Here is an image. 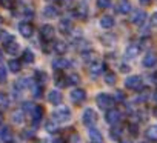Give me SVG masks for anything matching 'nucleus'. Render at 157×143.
I'll list each match as a JSON object with an SVG mask.
<instances>
[{
	"instance_id": "423d86ee",
	"label": "nucleus",
	"mask_w": 157,
	"mask_h": 143,
	"mask_svg": "<svg viewBox=\"0 0 157 143\" xmlns=\"http://www.w3.org/2000/svg\"><path fill=\"white\" fill-rule=\"evenodd\" d=\"M103 71H105V63H103L102 60H94L93 63L88 65V73H90V76L94 77V79L99 77V76H102Z\"/></svg>"
},
{
	"instance_id": "de8ad7c7",
	"label": "nucleus",
	"mask_w": 157,
	"mask_h": 143,
	"mask_svg": "<svg viewBox=\"0 0 157 143\" xmlns=\"http://www.w3.org/2000/svg\"><path fill=\"white\" fill-rule=\"evenodd\" d=\"M11 5H13V0H0V6L11 8Z\"/></svg>"
},
{
	"instance_id": "9b49d317",
	"label": "nucleus",
	"mask_w": 157,
	"mask_h": 143,
	"mask_svg": "<svg viewBox=\"0 0 157 143\" xmlns=\"http://www.w3.org/2000/svg\"><path fill=\"white\" fill-rule=\"evenodd\" d=\"M145 20H146V13H145L143 9H136V11H132V14H131V23H132V25L142 26V25L145 23Z\"/></svg>"
},
{
	"instance_id": "20e7f679",
	"label": "nucleus",
	"mask_w": 157,
	"mask_h": 143,
	"mask_svg": "<svg viewBox=\"0 0 157 143\" xmlns=\"http://www.w3.org/2000/svg\"><path fill=\"white\" fill-rule=\"evenodd\" d=\"M82 123L86 126V128H93L96 123H97V114L93 108H86L82 114Z\"/></svg>"
},
{
	"instance_id": "412c9836",
	"label": "nucleus",
	"mask_w": 157,
	"mask_h": 143,
	"mask_svg": "<svg viewBox=\"0 0 157 143\" xmlns=\"http://www.w3.org/2000/svg\"><path fill=\"white\" fill-rule=\"evenodd\" d=\"M99 25H100L103 29H111V28H114L116 20H114V17H111V16H102L100 20H99Z\"/></svg>"
},
{
	"instance_id": "5fc2aeb1",
	"label": "nucleus",
	"mask_w": 157,
	"mask_h": 143,
	"mask_svg": "<svg viewBox=\"0 0 157 143\" xmlns=\"http://www.w3.org/2000/svg\"><path fill=\"white\" fill-rule=\"evenodd\" d=\"M52 143H65V141H63V140H62V138H56V140H54V141H52Z\"/></svg>"
},
{
	"instance_id": "4d7b16f0",
	"label": "nucleus",
	"mask_w": 157,
	"mask_h": 143,
	"mask_svg": "<svg viewBox=\"0 0 157 143\" xmlns=\"http://www.w3.org/2000/svg\"><path fill=\"white\" fill-rule=\"evenodd\" d=\"M154 80L157 82V71H155V74H154Z\"/></svg>"
},
{
	"instance_id": "37998d69",
	"label": "nucleus",
	"mask_w": 157,
	"mask_h": 143,
	"mask_svg": "<svg viewBox=\"0 0 157 143\" xmlns=\"http://www.w3.org/2000/svg\"><path fill=\"white\" fill-rule=\"evenodd\" d=\"M97 6L100 9H106L111 6V0H97Z\"/></svg>"
},
{
	"instance_id": "c756f323",
	"label": "nucleus",
	"mask_w": 157,
	"mask_h": 143,
	"mask_svg": "<svg viewBox=\"0 0 157 143\" xmlns=\"http://www.w3.org/2000/svg\"><path fill=\"white\" fill-rule=\"evenodd\" d=\"M34 80H36V83H39V85H43V83L48 80V76H46V73H45V71H42V69H37L36 73H34Z\"/></svg>"
},
{
	"instance_id": "f8f14e48",
	"label": "nucleus",
	"mask_w": 157,
	"mask_h": 143,
	"mask_svg": "<svg viewBox=\"0 0 157 143\" xmlns=\"http://www.w3.org/2000/svg\"><path fill=\"white\" fill-rule=\"evenodd\" d=\"M17 28H19L20 36L25 37V39H29V37H33V34H34V26H33L29 22H20Z\"/></svg>"
},
{
	"instance_id": "c03bdc74",
	"label": "nucleus",
	"mask_w": 157,
	"mask_h": 143,
	"mask_svg": "<svg viewBox=\"0 0 157 143\" xmlns=\"http://www.w3.org/2000/svg\"><path fill=\"white\" fill-rule=\"evenodd\" d=\"M113 99H114V102H116V100H117V102H123V100H125V94H123L122 91H116V94H114Z\"/></svg>"
},
{
	"instance_id": "c9c22d12",
	"label": "nucleus",
	"mask_w": 157,
	"mask_h": 143,
	"mask_svg": "<svg viewBox=\"0 0 157 143\" xmlns=\"http://www.w3.org/2000/svg\"><path fill=\"white\" fill-rule=\"evenodd\" d=\"M54 80H56L57 86H68L66 76H65V74H62V73H57V74H56V77H54Z\"/></svg>"
},
{
	"instance_id": "e433bc0d",
	"label": "nucleus",
	"mask_w": 157,
	"mask_h": 143,
	"mask_svg": "<svg viewBox=\"0 0 157 143\" xmlns=\"http://www.w3.org/2000/svg\"><path fill=\"white\" fill-rule=\"evenodd\" d=\"M42 91H43L42 85H39V83H36V82L31 85V92H33V97H36V99L42 97Z\"/></svg>"
},
{
	"instance_id": "79ce46f5",
	"label": "nucleus",
	"mask_w": 157,
	"mask_h": 143,
	"mask_svg": "<svg viewBox=\"0 0 157 143\" xmlns=\"http://www.w3.org/2000/svg\"><path fill=\"white\" fill-rule=\"evenodd\" d=\"M102 42H105V45H113V43L116 42V37L111 36V34H105V36L102 37Z\"/></svg>"
},
{
	"instance_id": "72a5a7b5",
	"label": "nucleus",
	"mask_w": 157,
	"mask_h": 143,
	"mask_svg": "<svg viewBox=\"0 0 157 143\" xmlns=\"http://www.w3.org/2000/svg\"><path fill=\"white\" fill-rule=\"evenodd\" d=\"M13 39H14V36L10 34L8 31H5V29H3V31H0V45H3V46H5V45H6L8 42H11Z\"/></svg>"
},
{
	"instance_id": "f3484780",
	"label": "nucleus",
	"mask_w": 157,
	"mask_h": 143,
	"mask_svg": "<svg viewBox=\"0 0 157 143\" xmlns=\"http://www.w3.org/2000/svg\"><path fill=\"white\" fill-rule=\"evenodd\" d=\"M88 137L91 140V143H103V135L97 128H88Z\"/></svg>"
},
{
	"instance_id": "7ed1b4c3",
	"label": "nucleus",
	"mask_w": 157,
	"mask_h": 143,
	"mask_svg": "<svg viewBox=\"0 0 157 143\" xmlns=\"http://www.w3.org/2000/svg\"><path fill=\"white\" fill-rule=\"evenodd\" d=\"M31 79H28V77H22V79H19L17 82H14V85H13V92L16 94L14 97L16 99H19L20 97V94L25 91V89H28V88H31Z\"/></svg>"
},
{
	"instance_id": "864d4df0",
	"label": "nucleus",
	"mask_w": 157,
	"mask_h": 143,
	"mask_svg": "<svg viewBox=\"0 0 157 143\" xmlns=\"http://www.w3.org/2000/svg\"><path fill=\"white\" fill-rule=\"evenodd\" d=\"M139 2H140V3H143V5H148V3L151 2V0H139Z\"/></svg>"
},
{
	"instance_id": "f257e3e1",
	"label": "nucleus",
	"mask_w": 157,
	"mask_h": 143,
	"mask_svg": "<svg viewBox=\"0 0 157 143\" xmlns=\"http://www.w3.org/2000/svg\"><path fill=\"white\" fill-rule=\"evenodd\" d=\"M51 119H54L59 125H60V123H68V122L72 119V112H71V109H69L68 106H57V108L54 109Z\"/></svg>"
},
{
	"instance_id": "ea45409f",
	"label": "nucleus",
	"mask_w": 157,
	"mask_h": 143,
	"mask_svg": "<svg viewBox=\"0 0 157 143\" xmlns=\"http://www.w3.org/2000/svg\"><path fill=\"white\" fill-rule=\"evenodd\" d=\"M57 2H59V5H60L62 8H65V9H69V8L74 6V0H57Z\"/></svg>"
},
{
	"instance_id": "6e6d98bb",
	"label": "nucleus",
	"mask_w": 157,
	"mask_h": 143,
	"mask_svg": "<svg viewBox=\"0 0 157 143\" xmlns=\"http://www.w3.org/2000/svg\"><path fill=\"white\" fill-rule=\"evenodd\" d=\"M2 60H3V52L0 51V63H2Z\"/></svg>"
},
{
	"instance_id": "603ef678",
	"label": "nucleus",
	"mask_w": 157,
	"mask_h": 143,
	"mask_svg": "<svg viewBox=\"0 0 157 143\" xmlns=\"http://www.w3.org/2000/svg\"><path fill=\"white\" fill-rule=\"evenodd\" d=\"M129 66L128 65H120V71H122V73H129Z\"/></svg>"
},
{
	"instance_id": "58836bf2",
	"label": "nucleus",
	"mask_w": 157,
	"mask_h": 143,
	"mask_svg": "<svg viewBox=\"0 0 157 143\" xmlns=\"http://www.w3.org/2000/svg\"><path fill=\"white\" fill-rule=\"evenodd\" d=\"M6 79H8V68L3 66V65H0V83L6 82Z\"/></svg>"
},
{
	"instance_id": "2f4dec72",
	"label": "nucleus",
	"mask_w": 157,
	"mask_h": 143,
	"mask_svg": "<svg viewBox=\"0 0 157 143\" xmlns=\"http://www.w3.org/2000/svg\"><path fill=\"white\" fill-rule=\"evenodd\" d=\"M10 105H11L10 96H8L6 92H3V91H0V108L6 109V108H10Z\"/></svg>"
},
{
	"instance_id": "dca6fc26",
	"label": "nucleus",
	"mask_w": 157,
	"mask_h": 143,
	"mask_svg": "<svg viewBox=\"0 0 157 143\" xmlns=\"http://www.w3.org/2000/svg\"><path fill=\"white\" fill-rule=\"evenodd\" d=\"M42 117H43V108H42L40 105H34L33 109H31V119H33V123L37 126V125L40 123Z\"/></svg>"
},
{
	"instance_id": "4c0bfd02",
	"label": "nucleus",
	"mask_w": 157,
	"mask_h": 143,
	"mask_svg": "<svg viewBox=\"0 0 157 143\" xmlns=\"http://www.w3.org/2000/svg\"><path fill=\"white\" fill-rule=\"evenodd\" d=\"M66 80H68V85H78L80 83V76L75 73H71L69 76H66Z\"/></svg>"
},
{
	"instance_id": "2eb2a0df",
	"label": "nucleus",
	"mask_w": 157,
	"mask_h": 143,
	"mask_svg": "<svg viewBox=\"0 0 157 143\" xmlns=\"http://www.w3.org/2000/svg\"><path fill=\"white\" fill-rule=\"evenodd\" d=\"M62 99H63V96H62V92L59 89H51L48 92V102L51 105H54V106H59L60 102H62Z\"/></svg>"
},
{
	"instance_id": "ddd939ff",
	"label": "nucleus",
	"mask_w": 157,
	"mask_h": 143,
	"mask_svg": "<svg viewBox=\"0 0 157 143\" xmlns=\"http://www.w3.org/2000/svg\"><path fill=\"white\" fill-rule=\"evenodd\" d=\"M140 45L139 43H129L128 46H126V49H125V58L126 60H134L137 55H139V52H140Z\"/></svg>"
},
{
	"instance_id": "a878e982",
	"label": "nucleus",
	"mask_w": 157,
	"mask_h": 143,
	"mask_svg": "<svg viewBox=\"0 0 157 143\" xmlns=\"http://www.w3.org/2000/svg\"><path fill=\"white\" fill-rule=\"evenodd\" d=\"M13 137L11 134V129L6 126V125H0V140H3V141H10Z\"/></svg>"
},
{
	"instance_id": "6e6552de",
	"label": "nucleus",
	"mask_w": 157,
	"mask_h": 143,
	"mask_svg": "<svg viewBox=\"0 0 157 143\" xmlns=\"http://www.w3.org/2000/svg\"><path fill=\"white\" fill-rule=\"evenodd\" d=\"M125 86L128 89H132V91H142L143 89V80L139 76H131L125 80Z\"/></svg>"
},
{
	"instance_id": "a18cd8bd",
	"label": "nucleus",
	"mask_w": 157,
	"mask_h": 143,
	"mask_svg": "<svg viewBox=\"0 0 157 143\" xmlns=\"http://www.w3.org/2000/svg\"><path fill=\"white\" fill-rule=\"evenodd\" d=\"M33 106H34V105H33L31 102H23V105H22V111H23V112H26V111H29V112H31Z\"/></svg>"
},
{
	"instance_id": "f03ea898",
	"label": "nucleus",
	"mask_w": 157,
	"mask_h": 143,
	"mask_svg": "<svg viewBox=\"0 0 157 143\" xmlns=\"http://www.w3.org/2000/svg\"><path fill=\"white\" fill-rule=\"evenodd\" d=\"M96 103H97V106L100 108V109H111L113 108V105H114V99H113V96H109V94H106V92H99L97 94V97H96Z\"/></svg>"
},
{
	"instance_id": "bf43d9fd",
	"label": "nucleus",
	"mask_w": 157,
	"mask_h": 143,
	"mask_svg": "<svg viewBox=\"0 0 157 143\" xmlns=\"http://www.w3.org/2000/svg\"><path fill=\"white\" fill-rule=\"evenodd\" d=\"M155 115H157V108H155Z\"/></svg>"
},
{
	"instance_id": "393cba45",
	"label": "nucleus",
	"mask_w": 157,
	"mask_h": 143,
	"mask_svg": "<svg viewBox=\"0 0 157 143\" xmlns=\"http://www.w3.org/2000/svg\"><path fill=\"white\" fill-rule=\"evenodd\" d=\"M52 49H54V52H56V54H59V55H63V54L68 51V45H66L65 42H62V40H57V42H54V46H52Z\"/></svg>"
},
{
	"instance_id": "680f3d73",
	"label": "nucleus",
	"mask_w": 157,
	"mask_h": 143,
	"mask_svg": "<svg viewBox=\"0 0 157 143\" xmlns=\"http://www.w3.org/2000/svg\"><path fill=\"white\" fill-rule=\"evenodd\" d=\"M0 23H2V19H0Z\"/></svg>"
},
{
	"instance_id": "473e14b6",
	"label": "nucleus",
	"mask_w": 157,
	"mask_h": 143,
	"mask_svg": "<svg viewBox=\"0 0 157 143\" xmlns=\"http://www.w3.org/2000/svg\"><path fill=\"white\" fill-rule=\"evenodd\" d=\"M82 58H83L86 63H88V62H90V63H93L94 60H99V58H97V54H96L94 51H91V49L83 51V52H82Z\"/></svg>"
},
{
	"instance_id": "5701e85b",
	"label": "nucleus",
	"mask_w": 157,
	"mask_h": 143,
	"mask_svg": "<svg viewBox=\"0 0 157 143\" xmlns=\"http://www.w3.org/2000/svg\"><path fill=\"white\" fill-rule=\"evenodd\" d=\"M43 16H45L46 19H56V17H59V9H57V6H54V5H46V6L43 8Z\"/></svg>"
},
{
	"instance_id": "a211bd4d",
	"label": "nucleus",
	"mask_w": 157,
	"mask_h": 143,
	"mask_svg": "<svg viewBox=\"0 0 157 143\" xmlns=\"http://www.w3.org/2000/svg\"><path fill=\"white\" fill-rule=\"evenodd\" d=\"M131 11H132V5H131L129 0H120L119 5H117V13L126 16V14H129Z\"/></svg>"
},
{
	"instance_id": "b1692460",
	"label": "nucleus",
	"mask_w": 157,
	"mask_h": 143,
	"mask_svg": "<svg viewBox=\"0 0 157 143\" xmlns=\"http://www.w3.org/2000/svg\"><path fill=\"white\" fill-rule=\"evenodd\" d=\"M8 71H11V73H14V74L20 73V71H22V62L17 60V58L10 60L8 62Z\"/></svg>"
},
{
	"instance_id": "1a4fd4ad",
	"label": "nucleus",
	"mask_w": 157,
	"mask_h": 143,
	"mask_svg": "<svg viewBox=\"0 0 157 143\" xmlns=\"http://www.w3.org/2000/svg\"><path fill=\"white\" fill-rule=\"evenodd\" d=\"M69 97H71L72 103L80 105V103H83V102L86 100V91H85V89H82V88H74V89L71 91Z\"/></svg>"
},
{
	"instance_id": "c85d7f7f",
	"label": "nucleus",
	"mask_w": 157,
	"mask_h": 143,
	"mask_svg": "<svg viewBox=\"0 0 157 143\" xmlns=\"http://www.w3.org/2000/svg\"><path fill=\"white\" fill-rule=\"evenodd\" d=\"M145 135H146L148 140L155 141V140H157V125H151V126H148L146 131H145Z\"/></svg>"
},
{
	"instance_id": "13d9d810",
	"label": "nucleus",
	"mask_w": 157,
	"mask_h": 143,
	"mask_svg": "<svg viewBox=\"0 0 157 143\" xmlns=\"http://www.w3.org/2000/svg\"><path fill=\"white\" fill-rule=\"evenodd\" d=\"M154 99H155V100H157V91H155V94H154Z\"/></svg>"
},
{
	"instance_id": "8fccbe9b",
	"label": "nucleus",
	"mask_w": 157,
	"mask_h": 143,
	"mask_svg": "<svg viewBox=\"0 0 157 143\" xmlns=\"http://www.w3.org/2000/svg\"><path fill=\"white\" fill-rule=\"evenodd\" d=\"M22 135H23V138H33V137H34V132H33V131H28V129H25Z\"/></svg>"
},
{
	"instance_id": "4be33fe9",
	"label": "nucleus",
	"mask_w": 157,
	"mask_h": 143,
	"mask_svg": "<svg viewBox=\"0 0 157 143\" xmlns=\"http://www.w3.org/2000/svg\"><path fill=\"white\" fill-rule=\"evenodd\" d=\"M3 48H5V51H6L8 54H11V55H16V54L20 51V45H19V42H17L16 39H13L11 42H8Z\"/></svg>"
},
{
	"instance_id": "3c124183",
	"label": "nucleus",
	"mask_w": 157,
	"mask_h": 143,
	"mask_svg": "<svg viewBox=\"0 0 157 143\" xmlns=\"http://www.w3.org/2000/svg\"><path fill=\"white\" fill-rule=\"evenodd\" d=\"M151 25H152V26H157V13H154V14L151 16Z\"/></svg>"
},
{
	"instance_id": "cd10ccee",
	"label": "nucleus",
	"mask_w": 157,
	"mask_h": 143,
	"mask_svg": "<svg viewBox=\"0 0 157 143\" xmlns=\"http://www.w3.org/2000/svg\"><path fill=\"white\" fill-rule=\"evenodd\" d=\"M122 135H123V128L119 126V125H114V126L111 128V131H109V137H111L113 140H120Z\"/></svg>"
},
{
	"instance_id": "4468645a",
	"label": "nucleus",
	"mask_w": 157,
	"mask_h": 143,
	"mask_svg": "<svg viewBox=\"0 0 157 143\" xmlns=\"http://www.w3.org/2000/svg\"><path fill=\"white\" fill-rule=\"evenodd\" d=\"M59 31H60L62 34H71V32L74 31L72 22H71L69 19H62V20L59 22Z\"/></svg>"
},
{
	"instance_id": "a19ab883",
	"label": "nucleus",
	"mask_w": 157,
	"mask_h": 143,
	"mask_svg": "<svg viewBox=\"0 0 157 143\" xmlns=\"http://www.w3.org/2000/svg\"><path fill=\"white\" fill-rule=\"evenodd\" d=\"M105 83L106 85H114L116 83V74L114 73H106L105 74Z\"/></svg>"
},
{
	"instance_id": "7c9ffc66",
	"label": "nucleus",
	"mask_w": 157,
	"mask_h": 143,
	"mask_svg": "<svg viewBox=\"0 0 157 143\" xmlns=\"http://www.w3.org/2000/svg\"><path fill=\"white\" fill-rule=\"evenodd\" d=\"M22 60L25 62V63H28V65H33L34 63V60H36V57H34V52L31 51V49H25L23 52H22Z\"/></svg>"
},
{
	"instance_id": "0eeeda50",
	"label": "nucleus",
	"mask_w": 157,
	"mask_h": 143,
	"mask_svg": "<svg viewBox=\"0 0 157 143\" xmlns=\"http://www.w3.org/2000/svg\"><path fill=\"white\" fill-rule=\"evenodd\" d=\"M54 36H56V29L52 25H43L40 28V39L43 40V43H49L54 40Z\"/></svg>"
},
{
	"instance_id": "9d476101",
	"label": "nucleus",
	"mask_w": 157,
	"mask_h": 143,
	"mask_svg": "<svg viewBox=\"0 0 157 143\" xmlns=\"http://www.w3.org/2000/svg\"><path fill=\"white\" fill-rule=\"evenodd\" d=\"M105 120H106V123H109V125H119V122L122 120V114H120V111L119 109H114V108H111V109H108L106 111V114H105Z\"/></svg>"
},
{
	"instance_id": "bb28decb",
	"label": "nucleus",
	"mask_w": 157,
	"mask_h": 143,
	"mask_svg": "<svg viewBox=\"0 0 157 143\" xmlns=\"http://www.w3.org/2000/svg\"><path fill=\"white\" fill-rule=\"evenodd\" d=\"M11 119H13V122L16 125H23V122H25V112L22 109H17V111H14L11 114Z\"/></svg>"
},
{
	"instance_id": "49530a36",
	"label": "nucleus",
	"mask_w": 157,
	"mask_h": 143,
	"mask_svg": "<svg viewBox=\"0 0 157 143\" xmlns=\"http://www.w3.org/2000/svg\"><path fill=\"white\" fill-rule=\"evenodd\" d=\"M148 96H149V92H148V91H143V92L140 94V97H137V100H136V102L142 103V102H145V100L148 99Z\"/></svg>"
},
{
	"instance_id": "6ab92c4d",
	"label": "nucleus",
	"mask_w": 157,
	"mask_h": 143,
	"mask_svg": "<svg viewBox=\"0 0 157 143\" xmlns=\"http://www.w3.org/2000/svg\"><path fill=\"white\" fill-rule=\"evenodd\" d=\"M68 66H71V62H69L68 58H63V57H59V58H56V60L52 62V68H54L56 71H63V69H66Z\"/></svg>"
},
{
	"instance_id": "09e8293b",
	"label": "nucleus",
	"mask_w": 157,
	"mask_h": 143,
	"mask_svg": "<svg viewBox=\"0 0 157 143\" xmlns=\"http://www.w3.org/2000/svg\"><path fill=\"white\" fill-rule=\"evenodd\" d=\"M129 131H131V135H137L139 126H137V125H129Z\"/></svg>"
},
{
	"instance_id": "39448f33",
	"label": "nucleus",
	"mask_w": 157,
	"mask_h": 143,
	"mask_svg": "<svg viewBox=\"0 0 157 143\" xmlns=\"http://www.w3.org/2000/svg\"><path fill=\"white\" fill-rule=\"evenodd\" d=\"M74 16L78 19V20H88L90 17V6L85 0L78 2L77 6H75V11H74Z\"/></svg>"
},
{
	"instance_id": "052dcab7",
	"label": "nucleus",
	"mask_w": 157,
	"mask_h": 143,
	"mask_svg": "<svg viewBox=\"0 0 157 143\" xmlns=\"http://www.w3.org/2000/svg\"><path fill=\"white\" fill-rule=\"evenodd\" d=\"M122 143H128V141H122Z\"/></svg>"
},
{
	"instance_id": "f704fd0d",
	"label": "nucleus",
	"mask_w": 157,
	"mask_h": 143,
	"mask_svg": "<svg viewBox=\"0 0 157 143\" xmlns=\"http://www.w3.org/2000/svg\"><path fill=\"white\" fill-rule=\"evenodd\" d=\"M45 129H46L48 132H56V131L59 129V123H57L54 119H49V120H46V123H45Z\"/></svg>"
},
{
	"instance_id": "aec40b11",
	"label": "nucleus",
	"mask_w": 157,
	"mask_h": 143,
	"mask_svg": "<svg viewBox=\"0 0 157 143\" xmlns=\"http://www.w3.org/2000/svg\"><path fill=\"white\" fill-rule=\"evenodd\" d=\"M142 63H143L145 68H152V66H155V65H157V54H155V52H148V54L143 57Z\"/></svg>"
}]
</instances>
